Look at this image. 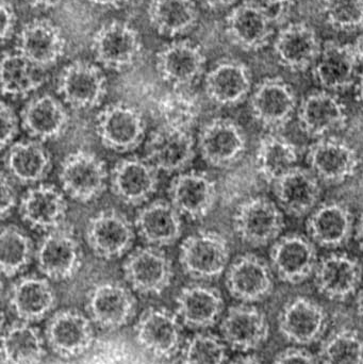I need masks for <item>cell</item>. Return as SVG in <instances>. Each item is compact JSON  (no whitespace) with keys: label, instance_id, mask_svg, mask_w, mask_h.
<instances>
[{"label":"cell","instance_id":"1","mask_svg":"<svg viewBox=\"0 0 363 364\" xmlns=\"http://www.w3.org/2000/svg\"><path fill=\"white\" fill-rule=\"evenodd\" d=\"M229 257V245L223 235L200 230L183 242L179 260L183 272L193 279L212 280L227 269Z\"/></svg>","mask_w":363,"mask_h":364},{"label":"cell","instance_id":"2","mask_svg":"<svg viewBox=\"0 0 363 364\" xmlns=\"http://www.w3.org/2000/svg\"><path fill=\"white\" fill-rule=\"evenodd\" d=\"M95 129L104 147L117 153H128L144 140L146 123L136 107L117 102L98 112Z\"/></svg>","mask_w":363,"mask_h":364},{"label":"cell","instance_id":"3","mask_svg":"<svg viewBox=\"0 0 363 364\" xmlns=\"http://www.w3.org/2000/svg\"><path fill=\"white\" fill-rule=\"evenodd\" d=\"M38 271L47 279L65 282L78 274L82 250L74 230L68 226L46 232L36 252Z\"/></svg>","mask_w":363,"mask_h":364},{"label":"cell","instance_id":"4","mask_svg":"<svg viewBox=\"0 0 363 364\" xmlns=\"http://www.w3.org/2000/svg\"><path fill=\"white\" fill-rule=\"evenodd\" d=\"M234 228L245 243L266 246L278 239L285 228V218L274 201L264 196L251 197L237 208Z\"/></svg>","mask_w":363,"mask_h":364},{"label":"cell","instance_id":"5","mask_svg":"<svg viewBox=\"0 0 363 364\" xmlns=\"http://www.w3.org/2000/svg\"><path fill=\"white\" fill-rule=\"evenodd\" d=\"M59 178L70 198L90 203L104 192L109 176L106 164L96 154L80 149L66 156Z\"/></svg>","mask_w":363,"mask_h":364},{"label":"cell","instance_id":"6","mask_svg":"<svg viewBox=\"0 0 363 364\" xmlns=\"http://www.w3.org/2000/svg\"><path fill=\"white\" fill-rule=\"evenodd\" d=\"M244 130L237 122L217 117L207 122L198 136L202 159L213 168H225L240 161L246 151Z\"/></svg>","mask_w":363,"mask_h":364},{"label":"cell","instance_id":"7","mask_svg":"<svg viewBox=\"0 0 363 364\" xmlns=\"http://www.w3.org/2000/svg\"><path fill=\"white\" fill-rule=\"evenodd\" d=\"M93 324L91 318L79 310H60L49 318L45 327L47 346L61 358H77L93 344Z\"/></svg>","mask_w":363,"mask_h":364},{"label":"cell","instance_id":"8","mask_svg":"<svg viewBox=\"0 0 363 364\" xmlns=\"http://www.w3.org/2000/svg\"><path fill=\"white\" fill-rule=\"evenodd\" d=\"M58 93L75 110H91L102 104L107 94V79L102 68L87 61H75L63 68L58 79Z\"/></svg>","mask_w":363,"mask_h":364},{"label":"cell","instance_id":"9","mask_svg":"<svg viewBox=\"0 0 363 364\" xmlns=\"http://www.w3.org/2000/svg\"><path fill=\"white\" fill-rule=\"evenodd\" d=\"M136 340L141 348L159 359H170L178 353L183 340V323L166 308L145 310L136 323Z\"/></svg>","mask_w":363,"mask_h":364},{"label":"cell","instance_id":"10","mask_svg":"<svg viewBox=\"0 0 363 364\" xmlns=\"http://www.w3.org/2000/svg\"><path fill=\"white\" fill-rule=\"evenodd\" d=\"M87 245L93 254L104 260H114L127 254L134 240V225L117 210L98 212L85 229Z\"/></svg>","mask_w":363,"mask_h":364},{"label":"cell","instance_id":"11","mask_svg":"<svg viewBox=\"0 0 363 364\" xmlns=\"http://www.w3.org/2000/svg\"><path fill=\"white\" fill-rule=\"evenodd\" d=\"M142 50L140 34L129 23L113 21L102 26L92 40V51L98 63L112 70L134 65Z\"/></svg>","mask_w":363,"mask_h":364},{"label":"cell","instance_id":"12","mask_svg":"<svg viewBox=\"0 0 363 364\" xmlns=\"http://www.w3.org/2000/svg\"><path fill=\"white\" fill-rule=\"evenodd\" d=\"M123 269L130 288L140 294H161L172 284V261L156 246L147 245L132 252Z\"/></svg>","mask_w":363,"mask_h":364},{"label":"cell","instance_id":"13","mask_svg":"<svg viewBox=\"0 0 363 364\" xmlns=\"http://www.w3.org/2000/svg\"><path fill=\"white\" fill-rule=\"evenodd\" d=\"M87 316L100 328L117 329L127 325L136 314V301L125 284L104 282L87 293Z\"/></svg>","mask_w":363,"mask_h":364},{"label":"cell","instance_id":"14","mask_svg":"<svg viewBox=\"0 0 363 364\" xmlns=\"http://www.w3.org/2000/svg\"><path fill=\"white\" fill-rule=\"evenodd\" d=\"M254 117L272 132L287 127L298 112V100L289 83L281 78L264 79L251 94Z\"/></svg>","mask_w":363,"mask_h":364},{"label":"cell","instance_id":"15","mask_svg":"<svg viewBox=\"0 0 363 364\" xmlns=\"http://www.w3.org/2000/svg\"><path fill=\"white\" fill-rule=\"evenodd\" d=\"M307 164L319 181L339 184L355 174L359 159L349 143L335 136H325L309 146Z\"/></svg>","mask_w":363,"mask_h":364},{"label":"cell","instance_id":"16","mask_svg":"<svg viewBox=\"0 0 363 364\" xmlns=\"http://www.w3.org/2000/svg\"><path fill=\"white\" fill-rule=\"evenodd\" d=\"M271 267L283 282L296 284L315 274L318 255L310 237L288 235L276 240L270 252Z\"/></svg>","mask_w":363,"mask_h":364},{"label":"cell","instance_id":"17","mask_svg":"<svg viewBox=\"0 0 363 364\" xmlns=\"http://www.w3.org/2000/svg\"><path fill=\"white\" fill-rule=\"evenodd\" d=\"M64 49L65 38L60 28L49 19L29 21L17 36L16 53L42 70L55 65Z\"/></svg>","mask_w":363,"mask_h":364},{"label":"cell","instance_id":"18","mask_svg":"<svg viewBox=\"0 0 363 364\" xmlns=\"http://www.w3.org/2000/svg\"><path fill=\"white\" fill-rule=\"evenodd\" d=\"M298 125L310 138L321 139L343 129L347 124V107L332 92L308 94L298 109Z\"/></svg>","mask_w":363,"mask_h":364},{"label":"cell","instance_id":"19","mask_svg":"<svg viewBox=\"0 0 363 364\" xmlns=\"http://www.w3.org/2000/svg\"><path fill=\"white\" fill-rule=\"evenodd\" d=\"M194 156L195 143L189 130L161 125L147 142V160L162 172H183Z\"/></svg>","mask_w":363,"mask_h":364},{"label":"cell","instance_id":"20","mask_svg":"<svg viewBox=\"0 0 363 364\" xmlns=\"http://www.w3.org/2000/svg\"><path fill=\"white\" fill-rule=\"evenodd\" d=\"M270 265L253 254L238 257L226 272V287L232 297L245 304L262 301L273 290Z\"/></svg>","mask_w":363,"mask_h":364},{"label":"cell","instance_id":"21","mask_svg":"<svg viewBox=\"0 0 363 364\" xmlns=\"http://www.w3.org/2000/svg\"><path fill=\"white\" fill-rule=\"evenodd\" d=\"M206 57L197 45L176 41L166 45L157 55L158 74L174 89H188L204 72Z\"/></svg>","mask_w":363,"mask_h":364},{"label":"cell","instance_id":"22","mask_svg":"<svg viewBox=\"0 0 363 364\" xmlns=\"http://www.w3.org/2000/svg\"><path fill=\"white\" fill-rule=\"evenodd\" d=\"M158 172L147 158L128 157L119 160L111 173L112 192L127 205H143L157 191Z\"/></svg>","mask_w":363,"mask_h":364},{"label":"cell","instance_id":"23","mask_svg":"<svg viewBox=\"0 0 363 364\" xmlns=\"http://www.w3.org/2000/svg\"><path fill=\"white\" fill-rule=\"evenodd\" d=\"M170 203L181 215L192 220L206 218L217 201V183L207 173L192 171L173 179L168 188Z\"/></svg>","mask_w":363,"mask_h":364},{"label":"cell","instance_id":"24","mask_svg":"<svg viewBox=\"0 0 363 364\" xmlns=\"http://www.w3.org/2000/svg\"><path fill=\"white\" fill-rule=\"evenodd\" d=\"M226 32L240 48L258 50L268 44L272 36V17L258 2L244 1L230 11L226 18Z\"/></svg>","mask_w":363,"mask_h":364},{"label":"cell","instance_id":"25","mask_svg":"<svg viewBox=\"0 0 363 364\" xmlns=\"http://www.w3.org/2000/svg\"><path fill=\"white\" fill-rule=\"evenodd\" d=\"M19 213L32 228L49 232L64 226L67 203L63 192L53 184H36L21 198Z\"/></svg>","mask_w":363,"mask_h":364},{"label":"cell","instance_id":"26","mask_svg":"<svg viewBox=\"0 0 363 364\" xmlns=\"http://www.w3.org/2000/svg\"><path fill=\"white\" fill-rule=\"evenodd\" d=\"M313 275L319 292L328 299L343 301L359 290L362 267L353 257L332 252L318 262Z\"/></svg>","mask_w":363,"mask_h":364},{"label":"cell","instance_id":"27","mask_svg":"<svg viewBox=\"0 0 363 364\" xmlns=\"http://www.w3.org/2000/svg\"><path fill=\"white\" fill-rule=\"evenodd\" d=\"M278 322L283 337L298 346H308L317 342L325 333L327 314L315 301L296 297L285 305Z\"/></svg>","mask_w":363,"mask_h":364},{"label":"cell","instance_id":"28","mask_svg":"<svg viewBox=\"0 0 363 364\" xmlns=\"http://www.w3.org/2000/svg\"><path fill=\"white\" fill-rule=\"evenodd\" d=\"M176 314L188 328L202 331L215 326L224 310V299L217 288L192 284L181 289L176 299Z\"/></svg>","mask_w":363,"mask_h":364},{"label":"cell","instance_id":"29","mask_svg":"<svg viewBox=\"0 0 363 364\" xmlns=\"http://www.w3.org/2000/svg\"><path fill=\"white\" fill-rule=\"evenodd\" d=\"M222 339L232 350L249 352L268 339L270 326L264 312L253 306L230 308L221 323Z\"/></svg>","mask_w":363,"mask_h":364},{"label":"cell","instance_id":"30","mask_svg":"<svg viewBox=\"0 0 363 364\" xmlns=\"http://www.w3.org/2000/svg\"><path fill=\"white\" fill-rule=\"evenodd\" d=\"M21 119L23 130L40 142L61 138L70 121L61 100L49 94L30 100L21 111Z\"/></svg>","mask_w":363,"mask_h":364},{"label":"cell","instance_id":"31","mask_svg":"<svg viewBox=\"0 0 363 364\" xmlns=\"http://www.w3.org/2000/svg\"><path fill=\"white\" fill-rule=\"evenodd\" d=\"M9 303L19 321L33 324L51 314L57 295L46 277L23 276L11 287Z\"/></svg>","mask_w":363,"mask_h":364},{"label":"cell","instance_id":"32","mask_svg":"<svg viewBox=\"0 0 363 364\" xmlns=\"http://www.w3.org/2000/svg\"><path fill=\"white\" fill-rule=\"evenodd\" d=\"M277 205L286 213L300 218L317 207L321 197L319 179L307 168L296 166L273 183Z\"/></svg>","mask_w":363,"mask_h":364},{"label":"cell","instance_id":"33","mask_svg":"<svg viewBox=\"0 0 363 364\" xmlns=\"http://www.w3.org/2000/svg\"><path fill=\"white\" fill-rule=\"evenodd\" d=\"M251 89V76L242 62L224 60L207 74V97L222 107L238 106L244 102Z\"/></svg>","mask_w":363,"mask_h":364},{"label":"cell","instance_id":"34","mask_svg":"<svg viewBox=\"0 0 363 364\" xmlns=\"http://www.w3.org/2000/svg\"><path fill=\"white\" fill-rule=\"evenodd\" d=\"M306 227L313 243L334 250L345 245L351 239L354 231L353 214L347 205L330 201L313 210Z\"/></svg>","mask_w":363,"mask_h":364},{"label":"cell","instance_id":"35","mask_svg":"<svg viewBox=\"0 0 363 364\" xmlns=\"http://www.w3.org/2000/svg\"><path fill=\"white\" fill-rule=\"evenodd\" d=\"M136 227L147 245L164 247L174 244L183 233L181 214L170 201L156 200L138 212Z\"/></svg>","mask_w":363,"mask_h":364},{"label":"cell","instance_id":"36","mask_svg":"<svg viewBox=\"0 0 363 364\" xmlns=\"http://www.w3.org/2000/svg\"><path fill=\"white\" fill-rule=\"evenodd\" d=\"M274 49L279 63L294 72L307 70L322 50L315 30L304 23H291L281 29Z\"/></svg>","mask_w":363,"mask_h":364},{"label":"cell","instance_id":"37","mask_svg":"<svg viewBox=\"0 0 363 364\" xmlns=\"http://www.w3.org/2000/svg\"><path fill=\"white\" fill-rule=\"evenodd\" d=\"M358 63L351 45L328 42L318 58L313 74L325 91L334 93L353 85Z\"/></svg>","mask_w":363,"mask_h":364},{"label":"cell","instance_id":"38","mask_svg":"<svg viewBox=\"0 0 363 364\" xmlns=\"http://www.w3.org/2000/svg\"><path fill=\"white\" fill-rule=\"evenodd\" d=\"M38 140L13 143L4 157V171L15 182L38 184L50 172V154Z\"/></svg>","mask_w":363,"mask_h":364},{"label":"cell","instance_id":"39","mask_svg":"<svg viewBox=\"0 0 363 364\" xmlns=\"http://www.w3.org/2000/svg\"><path fill=\"white\" fill-rule=\"evenodd\" d=\"M1 353L6 364H40L45 356L44 339L31 323L18 321L2 331Z\"/></svg>","mask_w":363,"mask_h":364},{"label":"cell","instance_id":"40","mask_svg":"<svg viewBox=\"0 0 363 364\" xmlns=\"http://www.w3.org/2000/svg\"><path fill=\"white\" fill-rule=\"evenodd\" d=\"M298 149L277 132H271L260 140L256 153V168L268 183H274L298 161Z\"/></svg>","mask_w":363,"mask_h":364},{"label":"cell","instance_id":"41","mask_svg":"<svg viewBox=\"0 0 363 364\" xmlns=\"http://www.w3.org/2000/svg\"><path fill=\"white\" fill-rule=\"evenodd\" d=\"M194 0H151L148 18L153 28L162 36L174 38L188 33L197 23Z\"/></svg>","mask_w":363,"mask_h":364},{"label":"cell","instance_id":"42","mask_svg":"<svg viewBox=\"0 0 363 364\" xmlns=\"http://www.w3.org/2000/svg\"><path fill=\"white\" fill-rule=\"evenodd\" d=\"M40 68L32 65L18 53H2V95L10 97H26L42 87L45 78Z\"/></svg>","mask_w":363,"mask_h":364},{"label":"cell","instance_id":"43","mask_svg":"<svg viewBox=\"0 0 363 364\" xmlns=\"http://www.w3.org/2000/svg\"><path fill=\"white\" fill-rule=\"evenodd\" d=\"M33 243L29 235L15 225L4 226L0 235V267L4 277L23 273L33 258Z\"/></svg>","mask_w":363,"mask_h":364},{"label":"cell","instance_id":"44","mask_svg":"<svg viewBox=\"0 0 363 364\" xmlns=\"http://www.w3.org/2000/svg\"><path fill=\"white\" fill-rule=\"evenodd\" d=\"M200 110L197 95L188 89H174L160 100L157 114L161 125L190 130L200 117Z\"/></svg>","mask_w":363,"mask_h":364},{"label":"cell","instance_id":"45","mask_svg":"<svg viewBox=\"0 0 363 364\" xmlns=\"http://www.w3.org/2000/svg\"><path fill=\"white\" fill-rule=\"evenodd\" d=\"M320 359L322 364H363V339L350 329L336 331L322 346Z\"/></svg>","mask_w":363,"mask_h":364},{"label":"cell","instance_id":"46","mask_svg":"<svg viewBox=\"0 0 363 364\" xmlns=\"http://www.w3.org/2000/svg\"><path fill=\"white\" fill-rule=\"evenodd\" d=\"M227 348L223 339L208 333L194 335L185 344L183 364H226Z\"/></svg>","mask_w":363,"mask_h":364},{"label":"cell","instance_id":"47","mask_svg":"<svg viewBox=\"0 0 363 364\" xmlns=\"http://www.w3.org/2000/svg\"><path fill=\"white\" fill-rule=\"evenodd\" d=\"M324 16L335 29L354 30L363 26V0H321Z\"/></svg>","mask_w":363,"mask_h":364},{"label":"cell","instance_id":"48","mask_svg":"<svg viewBox=\"0 0 363 364\" xmlns=\"http://www.w3.org/2000/svg\"><path fill=\"white\" fill-rule=\"evenodd\" d=\"M0 121H1V136H0L1 149L6 151L14 143L15 138L18 134L19 121L14 109L4 102H1Z\"/></svg>","mask_w":363,"mask_h":364},{"label":"cell","instance_id":"49","mask_svg":"<svg viewBox=\"0 0 363 364\" xmlns=\"http://www.w3.org/2000/svg\"><path fill=\"white\" fill-rule=\"evenodd\" d=\"M17 203V193L15 190L14 181L10 175L2 171L1 173V203H0V213L2 220H6L14 211Z\"/></svg>","mask_w":363,"mask_h":364},{"label":"cell","instance_id":"50","mask_svg":"<svg viewBox=\"0 0 363 364\" xmlns=\"http://www.w3.org/2000/svg\"><path fill=\"white\" fill-rule=\"evenodd\" d=\"M274 364H320L318 359L307 350L289 348L275 359Z\"/></svg>","mask_w":363,"mask_h":364},{"label":"cell","instance_id":"51","mask_svg":"<svg viewBox=\"0 0 363 364\" xmlns=\"http://www.w3.org/2000/svg\"><path fill=\"white\" fill-rule=\"evenodd\" d=\"M1 42L2 44L12 38L16 23V15L10 2L2 0L1 2Z\"/></svg>","mask_w":363,"mask_h":364},{"label":"cell","instance_id":"52","mask_svg":"<svg viewBox=\"0 0 363 364\" xmlns=\"http://www.w3.org/2000/svg\"><path fill=\"white\" fill-rule=\"evenodd\" d=\"M197 1L210 10H220V9L232 6L236 0H197Z\"/></svg>","mask_w":363,"mask_h":364},{"label":"cell","instance_id":"53","mask_svg":"<svg viewBox=\"0 0 363 364\" xmlns=\"http://www.w3.org/2000/svg\"><path fill=\"white\" fill-rule=\"evenodd\" d=\"M89 1L96 6H106V8H121L129 0H89Z\"/></svg>","mask_w":363,"mask_h":364},{"label":"cell","instance_id":"54","mask_svg":"<svg viewBox=\"0 0 363 364\" xmlns=\"http://www.w3.org/2000/svg\"><path fill=\"white\" fill-rule=\"evenodd\" d=\"M33 8L48 9L58 6L62 0H25Z\"/></svg>","mask_w":363,"mask_h":364},{"label":"cell","instance_id":"55","mask_svg":"<svg viewBox=\"0 0 363 364\" xmlns=\"http://www.w3.org/2000/svg\"><path fill=\"white\" fill-rule=\"evenodd\" d=\"M355 237L360 250H363V214H362L359 220H358L357 224H356Z\"/></svg>","mask_w":363,"mask_h":364},{"label":"cell","instance_id":"56","mask_svg":"<svg viewBox=\"0 0 363 364\" xmlns=\"http://www.w3.org/2000/svg\"><path fill=\"white\" fill-rule=\"evenodd\" d=\"M230 364H264V363L256 356L247 355V356L239 357Z\"/></svg>","mask_w":363,"mask_h":364},{"label":"cell","instance_id":"57","mask_svg":"<svg viewBox=\"0 0 363 364\" xmlns=\"http://www.w3.org/2000/svg\"><path fill=\"white\" fill-rule=\"evenodd\" d=\"M356 96H357L360 106L363 108V73L358 77L357 85H356Z\"/></svg>","mask_w":363,"mask_h":364},{"label":"cell","instance_id":"58","mask_svg":"<svg viewBox=\"0 0 363 364\" xmlns=\"http://www.w3.org/2000/svg\"><path fill=\"white\" fill-rule=\"evenodd\" d=\"M356 306H357V311L359 316L363 318V286L357 291V296H356Z\"/></svg>","mask_w":363,"mask_h":364},{"label":"cell","instance_id":"59","mask_svg":"<svg viewBox=\"0 0 363 364\" xmlns=\"http://www.w3.org/2000/svg\"><path fill=\"white\" fill-rule=\"evenodd\" d=\"M264 1L270 6H283V4H289L292 0H264Z\"/></svg>","mask_w":363,"mask_h":364},{"label":"cell","instance_id":"60","mask_svg":"<svg viewBox=\"0 0 363 364\" xmlns=\"http://www.w3.org/2000/svg\"><path fill=\"white\" fill-rule=\"evenodd\" d=\"M362 188H363V176H362Z\"/></svg>","mask_w":363,"mask_h":364}]
</instances>
